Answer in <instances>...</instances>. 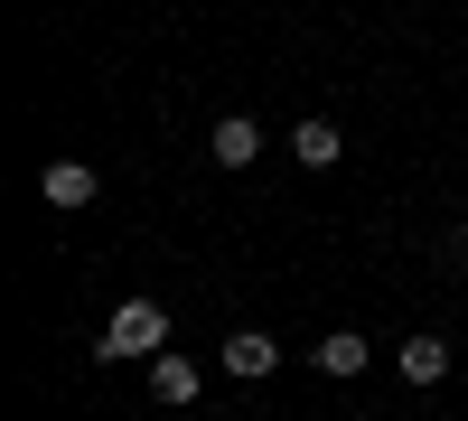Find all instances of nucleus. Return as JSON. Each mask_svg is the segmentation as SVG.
<instances>
[{
	"label": "nucleus",
	"mask_w": 468,
	"mask_h": 421,
	"mask_svg": "<svg viewBox=\"0 0 468 421\" xmlns=\"http://www.w3.org/2000/svg\"><path fill=\"white\" fill-rule=\"evenodd\" d=\"M150 394H160V403H197L207 394V365L197 356H150Z\"/></svg>",
	"instance_id": "0eeeda50"
},
{
	"label": "nucleus",
	"mask_w": 468,
	"mask_h": 421,
	"mask_svg": "<svg viewBox=\"0 0 468 421\" xmlns=\"http://www.w3.org/2000/svg\"><path fill=\"white\" fill-rule=\"evenodd\" d=\"M94 356H103V365H150V356H169V310H160V300H122V310L103 319Z\"/></svg>",
	"instance_id": "f257e3e1"
},
{
	"label": "nucleus",
	"mask_w": 468,
	"mask_h": 421,
	"mask_svg": "<svg viewBox=\"0 0 468 421\" xmlns=\"http://www.w3.org/2000/svg\"><path fill=\"white\" fill-rule=\"evenodd\" d=\"M94 187H103V178H94L85 160H48V169H37V197H48L57 216H75V206H94Z\"/></svg>",
	"instance_id": "7ed1b4c3"
},
{
	"label": "nucleus",
	"mask_w": 468,
	"mask_h": 421,
	"mask_svg": "<svg viewBox=\"0 0 468 421\" xmlns=\"http://www.w3.org/2000/svg\"><path fill=\"white\" fill-rule=\"evenodd\" d=\"M394 374H403V384H421V394H431L441 374H450V337H441V328H421V337H403V356H394Z\"/></svg>",
	"instance_id": "39448f33"
},
{
	"label": "nucleus",
	"mask_w": 468,
	"mask_h": 421,
	"mask_svg": "<svg viewBox=\"0 0 468 421\" xmlns=\"http://www.w3.org/2000/svg\"><path fill=\"white\" fill-rule=\"evenodd\" d=\"M366 365H375V347H366V328H328V337H319V374H328V384H356Z\"/></svg>",
	"instance_id": "423d86ee"
},
{
	"label": "nucleus",
	"mask_w": 468,
	"mask_h": 421,
	"mask_svg": "<svg viewBox=\"0 0 468 421\" xmlns=\"http://www.w3.org/2000/svg\"><path fill=\"white\" fill-rule=\"evenodd\" d=\"M216 365L234 374V384H262V374H271V365H282V347H271V337H262V328H234Z\"/></svg>",
	"instance_id": "20e7f679"
},
{
	"label": "nucleus",
	"mask_w": 468,
	"mask_h": 421,
	"mask_svg": "<svg viewBox=\"0 0 468 421\" xmlns=\"http://www.w3.org/2000/svg\"><path fill=\"white\" fill-rule=\"evenodd\" d=\"M337 150H346V132L328 122V112H309V122L291 132V160H300V169H337Z\"/></svg>",
	"instance_id": "6e6552de"
},
{
	"label": "nucleus",
	"mask_w": 468,
	"mask_h": 421,
	"mask_svg": "<svg viewBox=\"0 0 468 421\" xmlns=\"http://www.w3.org/2000/svg\"><path fill=\"white\" fill-rule=\"evenodd\" d=\"M207 160L216 169H253L262 160V122H253V112H225V122L207 132Z\"/></svg>",
	"instance_id": "f03ea898"
}]
</instances>
